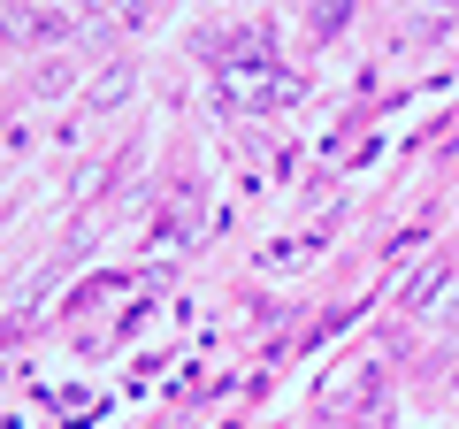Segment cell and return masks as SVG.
I'll use <instances>...</instances> for the list:
<instances>
[{"label":"cell","mask_w":459,"mask_h":429,"mask_svg":"<svg viewBox=\"0 0 459 429\" xmlns=\"http://www.w3.org/2000/svg\"><path fill=\"white\" fill-rule=\"evenodd\" d=\"M214 100H222V108H246V116L253 108H291V100H307V77L253 54V62H222L214 69Z\"/></svg>","instance_id":"obj_1"},{"label":"cell","mask_w":459,"mask_h":429,"mask_svg":"<svg viewBox=\"0 0 459 429\" xmlns=\"http://www.w3.org/2000/svg\"><path fill=\"white\" fill-rule=\"evenodd\" d=\"M444 292H452V261H421L406 284H398V314H429Z\"/></svg>","instance_id":"obj_2"},{"label":"cell","mask_w":459,"mask_h":429,"mask_svg":"<svg viewBox=\"0 0 459 429\" xmlns=\"http://www.w3.org/2000/svg\"><path fill=\"white\" fill-rule=\"evenodd\" d=\"M131 92H138V69H131V62H108L92 84H84V108H92V116H108V108H123Z\"/></svg>","instance_id":"obj_3"},{"label":"cell","mask_w":459,"mask_h":429,"mask_svg":"<svg viewBox=\"0 0 459 429\" xmlns=\"http://www.w3.org/2000/svg\"><path fill=\"white\" fill-rule=\"evenodd\" d=\"M31 92H39V100H62V92H69V62H39V69H31Z\"/></svg>","instance_id":"obj_4"},{"label":"cell","mask_w":459,"mask_h":429,"mask_svg":"<svg viewBox=\"0 0 459 429\" xmlns=\"http://www.w3.org/2000/svg\"><path fill=\"white\" fill-rule=\"evenodd\" d=\"M261 261H268V268H299V261H307V246H299V238H276Z\"/></svg>","instance_id":"obj_5"}]
</instances>
